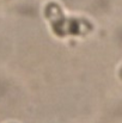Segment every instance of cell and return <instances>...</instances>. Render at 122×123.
I'll use <instances>...</instances> for the list:
<instances>
[{"instance_id":"obj_1","label":"cell","mask_w":122,"mask_h":123,"mask_svg":"<svg viewBox=\"0 0 122 123\" xmlns=\"http://www.w3.org/2000/svg\"><path fill=\"white\" fill-rule=\"evenodd\" d=\"M119 77H120V79L122 80V67H121V69H120V73H119Z\"/></svg>"}]
</instances>
